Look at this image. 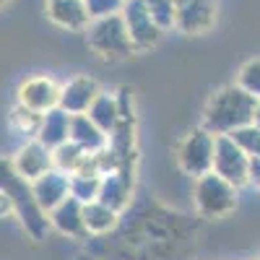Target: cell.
Listing matches in <instances>:
<instances>
[{
  "mask_svg": "<svg viewBox=\"0 0 260 260\" xmlns=\"http://www.w3.org/2000/svg\"><path fill=\"white\" fill-rule=\"evenodd\" d=\"M0 198H3V216H16L21 226L34 242L45 240L52 232L50 213L39 206L37 195L31 190V182L24 180L11 167V161H3V177H0Z\"/></svg>",
  "mask_w": 260,
  "mask_h": 260,
  "instance_id": "6da1fadb",
  "label": "cell"
},
{
  "mask_svg": "<svg viewBox=\"0 0 260 260\" xmlns=\"http://www.w3.org/2000/svg\"><path fill=\"white\" fill-rule=\"evenodd\" d=\"M255 110H257V96L245 91L240 83H229L216 89L206 107H203V127L211 130L213 136H232L255 122Z\"/></svg>",
  "mask_w": 260,
  "mask_h": 260,
  "instance_id": "7a4b0ae2",
  "label": "cell"
},
{
  "mask_svg": "<svg viewBox=\"0 0 260 260\" xmlns=\"http://www.w3.org/2000/svg\"><path fill=\"white\" fill-rule=\"evenodd\" d=\"M237 198H240V187L216 172H206L192 180V206L195 213L206 221H219L234 213L237 203H240Z\"/></svg>",
  "mask_w": 260,
  "mask_h": 260,
  "instance_id": "3957f363",
  "label": "cell"
},
{
  "mask_svg": "<svg viewBox=\"0 0 260 260\" xmlns=\"http://www.w3.org/2000/svg\"><path fill=\"white\" fill-rule=\"evenodd\" d=\"M86 45L94 50L96 57L102 60H127L130 55H136V45L130 39V31L125 26L122 13H112V16H102L94 18L89 29H86Z\"/></svg>",
  "mask_w": 260,
  "mask_h": 260,
  "instance_id": "277c9868",
  "label": "cell"
},
{
  "mask_svg": "<svg viewBox=\"0 0 260 260\" xmlns=\"http://www.w3.org/2000/svg\"><path fill=\"white\" fill-rule=\"evenodd\" d=\"M213 156H216V136L203 125L187 130L175 146V161L180 172L192 180L206 175V172H213Z\"/></svg>",
  "mask_w": 260,
  "mask_h": 260,
  "instance_id": "5b68a950",
  "label": "cell"
},
{
  "mask_svg": "<svg viewBox=\"0 0 260 260\" xmlns=\"http://www.w3.org/2000/svg\"><path fill=\"white\" fill-rule=\"evenodd\" d=\"M250 161L252 156L240 146L234 136H216V156H213V172L229 180L237 187L250 185Z\"/></svg>",
  "mask_w": 260,
  "mask_h": 260,
  "instance_id": "8992f818",
  "label": "cell"
},
{
  "mask_svg": "<svg viewBox=\"0 0 260 260\" xmlns=\"http://www.w3.org/2000/svg\"><path fill=\"white\" fill-rule=\"evenodd\" d=\"M120 13L125 18V26H127L130 39H133V45H136L138 52L151 50V47L159 45L164 29L154 18V13L148 11V6L143 3V0H125V6H122Z\"/></svg>",
  "mask_w": 260,
  "mask_h": 260,
  "instance_id": "52a82bcc",
  "label": "cell"
},
{
  "mask_svg": "<svg viewBox=\"0 0 260 260\" xmlns=\"http://www.w3.org/2000/svg\"><path fill=\"white\" fill-rule=\"evenodd\" d=\"M60 91H62V83H57L52 76H31L16 89V102L45 115L60 107Z\"/></svg>",
  "mask_w": 260,
  "mask_h": 260,
  "instance_id": "ba28073f",
  "label": "cell"
},
{
  "mask_svg": "<svg viewBox=\"0 0 260 260\" xmlns=\"http://www.w3.org/2000/svg\"><path fill=\"white\" fill-rule=\"evenodd\" d=\"M8 161H11V167L18 172V175L24 177V180H29V182H34L37 177H42V175H47L50 169H55L52 148L45 146L39 138L26 141Z\"/></svg>",
  "mask_w": 260,
  "mask_h": 260,
  "instance_id": "9c48e42d",
  "label": "cell"
},
{
  "mask_svg": "<svg viewBox=\"0 0 260 260\" xmlns=\"http://www.w3.org/2000/svg\"><path fill=\"white\" fill-rule=\"evenodd\" d=\"M216 0H177L175 29L180 34H203L216 24Z\"/></svg>",
  "mask_w": 260,
  "mask_h": 260,
  "instance_id": "30bf717a",
  "label": "cell"
},
{
  "mask_svg": "<svg viewBox=\"0 0 260 260\" xmlns=\"http://www.w3.org/2000/svg\"><path fill=\"white\" fill-rule=\"evenodd\" d=\"M104 89L99 86L96 78L91 76H76L71 81L62 83V91H60V107L71 115H83L91 110V104L96 102V96Z\"/></svg>",
  "mask_w": 260,
  "mask_h": 260,
  "instance_id": "8fae6325",
  "label": "cell"
},
{
  "mask_svg": "<svg viewBox=\"0 0 260 260\" xmlns=\"http://www.w3.org/2000/svg\"><path fill=\"white\" fill-rule=\"evenodd\" d=\"M45 16L65 31H86L91 24L86 0H45Z\"/></svg>",
  "mask_w": 260,
  "mask_h": 260,
  "instance_id": "7c38bea8",
  "label": "cell"
},
{
  "mask_svg": "<svg viewBox=\"0 0 260 260\" xmlns=\"http://www.w3.org/2000/svg\"><path fill=\"white\" fill-rule=\"evenodd\" d=\"M133 187H136V169H115L102 177V192L99 201L112 206L115 211H125L133 201Z\"/></svg>",
  "mask_w": 260,
  "mask_h": 260,
  "instance_id": "4fadbf2b",
  "label": "cell"
},
{
  "mask_svg": "<svg viewBox=\"0 0 260 260\" xmlns=\"http://www.w3.org/2000/svg\"><path fill=\"white\" fill-rule=\"evenodd\" d=\"M50 221H52V229L60 232L62 237H71V240H83V237H89L86 221H83V203L76 198V195H68L55 211H50Z\"/></svg>",
  "mask_w": 260,
  "mask_h": 260,
  "instance_id": "5bb4252c",
  "label": "cell"
},
{
  "mask_svg": "<svg viewBox=\"0 0 260 260\" xmlns=\"http://www.w3.org/2000/svg\"><path fill=\"white\" fill-rule=\"evenodd\" d=\"M31 190L37 195L39 206L50 213L71 195V175H65L60 169H50L47 175H42L31 182Z\"/></svg>",
  "mask_w": 260,
  "mask_h": 260,
  "instance_id": "9a60e30c",
  "label": "cell"
},
{
  "mask_svg": "<svg viewBox=\"0 0 260 260\" xmlns=\"http://www.w3.org/2000/svg\"><path fill=\"white\" fill-rule=\"evenodd\" d=\"M71 122H73V115L65 112L62 107H55V110L42 115V125L37 130V138L50 148H57V146L71 141Z\"/></svg>",
  "mask_w": 260,
  "mask_h": 260,
  "instance_id": "2e32d148",
  "label": "cell"
},
{
  "mask_svg": "<svg viewBox=\"0 0 260 260\" xmlns=\"http://www.w3.org/2000/svg\"><path fill=\"white\" fill-rule=\"evenodd\" d=\"M71 141L78 143L81 148H86L89 154L94 151H102L107 143H110V136L89 117V112L83 115H73V122H71Z\"/></svg>",
  "mask_w": 260,
  "mask_h": 260,
  "instance_id": "e0dca14e",
  "label": "cell"
},
{
  "mask_svg": "<svg viewBox=\"0 0 260 260\" xmlns=\"http://www.w3.org/2000/svg\"><path fill=\"white\" fill-rule=\"evenodd\" d=\"M83 221H86V232L91 237H104L117 229L120 211H115L112 206L102 201H91V203H83Z\"/></svg>",
  "mask_w": 260,
  "mask_h": 260,
  "instance_id": "ac0fdd59",
  "label": "cell"
},
{
  "mask_svg": "<svg viewBox=\"0 0 260 260\" xmlns=\"http://www.w3.org/2000/svg\"><path fill=\"white\" fill-rule=\"evenodd\" d=\"M89 117L104 130L107 136L112 133L120 122V104H117V91H102L96 102L91 104Z\"/></svg>",
  "mask_w": 260,
  "mask_h": 260,
  "instance_id": "d6986e66",
  "label": "cell"
},
{
  "mask_svg": "<svg viewBox=\"0 0 260 260\" xmlns=\"http://www.w3.org/2000/svg\"><path fill=\"white\" fill-rule=\"evenodd\" d=\"M52 156H55V169L65 172V175H73V172H78V167L83 164V159L89 156V151L81 148L73 141H68V143L52 148Z\"/></svg>",
  "mask_w": 260,
  "mask_h": 260,
  "instance_id": "ffe728a7",
  "label": "cell"
},
{
  "mask_svg": "<svg viewBox=\"0 0 260 260\" xmlns=\"http://www.w3.org/2000/svg\"><path fill=\"white\" fill-rule=\"evenodd\" d=\"M99 192H102V177L71 175V195H76L81 203L99 201Z\"/></svg>",
  "mask_w": 260,
  "mask_h": 260,
  "instance_id": "44dd1931",
  "label": "cell"
},
{
  "mask_svg": "<svg viewBox=\"0 0 260 260\" xmlns=\"http://www.w3.org/2000/svg\"><path fill=\"white\" fill-rule=\"evenodd\" d=\"M11 122L21 130V133L37 138V130L42 125V115L34 112V110H29V107H24V104H16L13 112H11Z\"/></svg>",
  "mask_w": 260,
  "mask_h": 260,
  "instance_id": "7402d4cb",
  "label": "cell"
},
{
  "mask_svg": "<svg viewBox=\"0 0 260 260\" xmlns=\"http://www.w3.org/2000/svg\"><path fill=\"white\" fill-rule=\"evenodd\" d=\"M237 83H240L245 91H250L252 96L260 99V57H252L242 65L240 73H237Z\"/></svg>",
  "mask_w": 260,
  "mask_h": 260,
  "instance_id": "603a6c76",
  "label": "cell"
},
{
  "mask_svg": "<svg viewBox=\"0 0 260 260\" xmlns=\"http://www.w3.org/2000/svg\"><path fill=\"white\" fill-rule=\"evenodd\" d=\"M148 11L154 13V18L161 24V29H175V11L177 0H143Z\"/></svg>",
  "mask_w": 260,
  "mask_h": 260,
  "instance_id": "cb8c5ba5",
  "label": "cell"
},
{
  "mask_svg": "<svg viewBox=\"0 0 260 260\" xmlns=\"http://www.w3.org/2000/svg\"><path fill=\"white\" fill-rule=\"evenodd\" d=\"M237 141H240V146L247 151L250 156H260V125H247L242 130H237V133H232Z\"/></svg>",
  "mask_w": 260,
  "mask_h": 260,
  "instance_id": "d4e9b609",
  "label": "cell"
},
{
  "mask_svg": "<svg viewBox=\"0 0 260 260\" xmlns=\"http://www.w3.org/2000/svg\"><path fill=\"white\" fill-rule=\"evenodd\" d=\"M122 6H125V0H86V8H89V13H91V21L102 18V16L120 13Z\"/></svg>",
  "mask_w": 260,
  "mask_h": 260,
  "instance_id": "484cf974",
  "label": "cell"
},
{
  "mask_svg": "<svg viewBox=\"0 0 260 260\" xmlns=\"http://www.w3.org/2000/svg\"><path fill=\"white\" fill-rule=\"evenodd\" d=\"M250 185L260 192V156H252L250 161Z\"/></svg>",
  "mask_w": 260,
  "mask_h": 260,
  "instance_id": "4316f807",
  "label": "cell"
},
{
  "mask_svg": "<svg viewBox=\"0 0 260 260\" xmlns=\"http://www.w3.org/2000/svg\"><path fill=\"white\" fill-rule=\"evenodd\" d=\"M255 125H260V99H257V110H255Z\"/></svg>",
  "mask_w": 260,
  "mask_h": 260,
  "instance_id": "83f0119b",
  "label": "cell"
},
{
  "mask_svg": "<svg viewBox=\"0 0 260 260\" xmlns=\"http://www.w3.org/2000/svg\"><path fill=\"white\" fill-rule=\"evenodd\" d=\"M252 260H257V257H252Z\"/></svg>",
  "mask_w": 260,
  "mask_h": 260,
  "instance_id": "f1b7e54d",
  "label": "cell"
},
{
  "mask_svg": "<svg viewBox=\"0 0 260 260\" xmlns=\"http://www.w3.org/2000/svg\"><path fill=\"white\" fill-rule=\"evenodd\" d=\"M257 260H260V257H257Z\"/></svg>",
  "mask_w": 260,
  "mask_h": 260,
  "instance_id": "f546056e",
  "label": "cell"
}]
</instances>
